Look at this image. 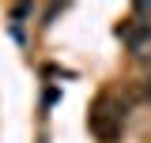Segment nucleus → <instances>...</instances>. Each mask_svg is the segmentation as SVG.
<instances>
[{"label":"nucleus","instance_id":"obj_1","mask_svg":"<svg viewBox=\"0 0 151 143\" xmlns=\"http://www.w3.org/2000/svg\"><path fill=\"white\" fill-rule=\"evenodd\" d=\"M117 38H125L132 56H151V26L147 23H136V19H125L117 26Z\"/></svg>","mask_w":151,"mask_h":143},{"label":"nucleus","instance_id":"obj_2","mask_svg":"<svg viewBox=\"0 0 151 143\" xmlns=\"http://www.w3.org/2000/svg\"><path fill=\"white\" fill-rule=\"evenodd\" d=\"M121 121H125V113H106V106L98 102V109L91 113V128L98 139H113L117 132H121Z\"/></svg>","mask_w":151,"mask_h":143},{"label":"nucleus","instance_id":"obj_3","mask_svg":"<svg viewBox=\"0 0 151 143\" xmlns=\"http://www.w3.org/2000/svg\"><path fill=\"white\" fill-rule=\"evenodd\" d=\"M144 98H147V102H151V79H147V83H144Z\"/></svg>","mask_w":151,"mask_h":143}]
</instances>
